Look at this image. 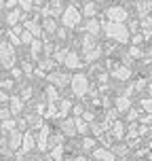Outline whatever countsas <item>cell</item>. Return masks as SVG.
I'll return each mask as SVG.
<instances>
[{
	"label": "cell",
	"mask_w": 152,
	"mask_h": 161,
	"mask_svg": "<svg viewBox=\"0 0 152 161\" xmlns=\"http://www.w3.org/2000/svg\"><path fill=\"white\" fill-rule=\"evenodd\" d=\"M93 2H97V0H93Z\"/></svg>",
	"instance_id": "cell-46"
},
{
	"label": "cell",
	"mask_w": 152,
	"mask_h": 161,
	"mask_svg": "<svg viewBox=\"0 0 152 161\" xmlns=\"http://www.w3.org/2000/svg\"><path fill=\"white\" fill-rule=\"evenodd\" d=\"M32 146H34V138L30 136V134H28V136H24V151H30Z\"/></svg>",
	"instance_id": "cell-27"
},
{
	"label": "cell",
	"mask_w": 152,
	"mask_h": 161,
	"mask_svg": "<svg viewBox=\"0 0 152 161\" xmlns=\"http://www.w3.org/2000/svg\"><path fill=\"white\" fill-rule=\"evenodd\" d=\"M24 28L28 30V32H32V34H34V38H38V36H42V32H45V30H42V25H40L38 21H34V19H30V21H25V24H24Z\"/></svg>",
	"instance_id": "cell-8"
},
{
	"label": "cell",
	"mask_w": 152,
	"mask_h": 161,
	"mask_svg": "<svg viewBox=\"0 0 152 161\" xmlns=\"http://www.w3.org/2000/svg\"><path fill=\"white\" fill-rule=\"evenodd\" d=\"M61 127H64L66 134H74V121H72V119H66Z\"/></svg>",
	"instance_id": "cell-25"
},
{
	"label": "cell",
	"mask_w": 152,
	"mask_h": 161,
	"mask_svg": "<svg viewBox=\"0 0 152 161\" xmlns=\"http://www.w3.org/2000/svg\"><path fill=\"white\" fill-rule=\"evenodd\" d=\"M102 30L108 38L116 40V42H129V28L125 24H112V21H102Z\"/></svg>",
	"instance_id": "cell-1"
},
{
	"label": "cell",
	"mask_w": 152,
	"mask_h": 161,
	"mask_svg": "<svg viewBox=\"0 0 152 161\" xmlns=\"http://www.w3.org/2000/svg\"><path fill=\"white\" fill-rule=\"evenodd\" d=\"M2 127H4V129H13V127H15V123H13L11 119H7L4 123H2Z\"/></svg>",
	"instance_id": "cell-36"
},
{
	"label": "cell",
	"mask_w": 152,
	"mask_h": 161,
	"mask_svg": "<svg viewBox=\"0 0 152 161\" xmlns=\"http://www.w3.org/2000/svg\"><path fill=\"white\" fill-rule=\"evenodd\" d=\"M19 140H21V138H19V134H15V131H13V134H11V146H17V144H19Z\"/></svg>",
	"instance_id": "cell-32"
},
{
	"label": "cell",
	"mask_w": 152,
	"mask_h": 161,
	"mask_svg": "<svg viewBox=\"0 0 152 161\" xmlns=\"http://www.w3.org/2000/svg\"><path fill=\"white\" fill-rule=\"evenodd\" d=\"M53 66V59H45V62H40V68H45V70H49Z\"/></svg>",
	"instance_id": "cell-33"
},
{
	"label": "cell",
	"mask_w": 152,
	"mask_h": 161,
	"mask_svg": "<svg viewBox=\"0 0 152 161\" xmlns=\"http://www.w3.org/2000/svg\"><path fill=\"white\" fill-rule=\"evenodd\" d=\"M17 4H19V0H7V2H4V7H7V11H11V8H15Z\"/></svg>",
	"instance_id": "cell-31"
},
{
	"label": "cell",
	"mask_w": 152,
	"mask_h": 161,
	"mask_svg": "<svg viewBox=\"0 0 152 161\" xmlns=\"http://www.w3.org/2000/svg\"><path fill=\"white\" fill-rule=\"evenodd\" d=\"M82 17H87V19H93V17H95V2H93V0L85 2V7H82Z\"/></svg>",
	"instance_id": "cell-13"
},
{
	"label": "cell",
	"mask_w": 152,
	"mask_h": 161,
	"mask_svg": "<svg viewBox=\"0 0 152 161\" xmlns=\"http://www.w3.org/2000/svg\"><path fill=\"white\" fill-rule=\"evenodd\" d=\"M123 131H125V129H123V123H114V136H123Z\"/></svg>",
	"instance_id": "cell-29"
},
{
	"label": "cell",
	"mask_w": 152,
	"mask_h": 161,
	"mask_svg": "<svg viewBox=\"0 0 152 161\" xmlns=\"http://www.w3.org/2000/svg\"><path fill=\"white\" fill-rule=\"evenodd\" d=\"M148 11H152V0H137V13L144 17Z\"/></svg>",
	"instance_id": "cell-15"
},
{
	"label": "cell",
	"mask_w": 152,
	"mask_h": 161,
	"mask_svg": "<svg viewBox=\"0 0 152 161\" xmlns=\"http://www.w3.org/2000/svg\"><path fill=\"white\" fill-rule=\"evenodd\" d=\"M129 106H131V102H129L127 96H120L118 100H116V108H118V110H127Z\"/></svg>",
	"instance_id": "cell-20"
},
{
	"label": "cell",
	"mask_w": 152,
	"mask_h": 161,
	"mask_svg": "<svg viewBox=\"0 0 152 161\" xmlns=\"http://www.w3.org/2000/svg\"><path fill=\"white\" fill-rule=\"evenodd\" d=\"M129 53H131L133 57H139V55H142V51H139L137 47H131V49H129Z\"/></svg>",
	"instance_id": "cell-35"
},
{
	"label": "cell",
	"mask_w": 152,
	"mask_h": 161,
	"mask_svg": "<svg viewBox=\"0 0 152 161\" xmlns=\"http://www.w3.org/2000/svg\"><path fill=\"white\" fill-rule=\"evenodd\" d=\"M53 157H55V159H59V157H61V146H57L55 151H53Z\"/></svg>",
	"instance_id": "cell-37"
},
{
	"label": "cell",
	"mask_w": 152,
	"mask_h": 161,
	"mask_svg": "<svg viewBox=\"0 0 152 161\" xmlns=\"http://www.w3.org/2000/svg\"><path fill=\"white\" fill-rule=\"evenodd\" d=\"M82 53H85V59H87V62H93V59H97V57L102 55V49H99V47H93V49L82 51Z\"/></svg>",
	"instance_id": "cell-16"
},
{
	"label": "cell",
	"mask_w": 152,
	"mask_h": 161,
	"mask_svg": "<svg viewBox=\"0 0 152 161\" xmlns=\"http://www.w3.org/2000/svg\"><path fill=\"white\" fill-rule=\"evenodd\" d=\"M0 102H7V96H4L2 91H0Z\"/></svg>",
	"instance_id": "cell-42"
},
{
	"label": "cell",
	"mask_w": 152,
	"mask_h": 161,
	"mask_svg": "<svg viewBox=\"0 0 152 161\" xmlns=\"http://www.w3.org/2000/svg\"><path fill=\"white\" fill-rule=\"evenodd\" d=\"M0 64L4 66V68H11V70H13V64H15L13 45L7 42V40H0Z\"/></svg>",
	"instance_id": "cell-2"
},
{
	"label": "cell",
	"mask_w": 152,
	"mask_h": 161,
	"mask_svg": "<svg viewBox=\"0 0 152 161\" xmlns=\"http://www.w3.org/2000/svg\"><path fill=\"white\" fill-rule=\"evenodd\" d=\"M4 2H7V0H0V4H4Z\"/></svg>",
	"instance_id": "cell-43"
},
{
	"label": "cell",
	"mask_w": 152,
	"mask_h": 161,
	"mask_svg": "<svg viewBox=\"0 0 152 161\" xmlns=\"http://www.w3.org/2000/svg\"><path fill=\"white\" fill-rule=\"evenodd\" d=\"M66 55H68V49H55V53H53L55 62H64Z\"/></svg>",
	"instance_id": "cell-22"
},
{
	"label": "cell",
	"mask_w": 152,
	"mask_h": 161,
	"mask_svg": "<svg viewBox=\"0 0 152 161\" xmlns=\"http://www.w3.org/2000/svg\"><path fill=\"white\" fill-rule=\"evenodd\" d=\"M32 42H34V34L28 32L24 28V32H21V45H32Z\"/></svg>",
	"instance_id": "cell-21"
},
{
	"label": "cell",
	"mask_w": 152,
	"mask_h": 161,
	"mask_svg": "<svg viewBox=\"0 0 152 161\" xmlns=\"http://www.w3.org/2000/svg\"><path fill=\"white\" fill-rule=\"evenodd\" d=\"M150 146H152V144H150Z\"/></svg>",
	"instance_id": "cell-47"
},
{
	"label": "cell",
	"mask_w": 152,
	"mask_h": 161,
	"mask_svg": "<svg viewBox=\"0 0 152 161\" xmlns=\"http://www.w3.org/2000/svg\"><path fill=\"white\" fill-rule=\"evenodd\" d=\"M142 40H144V36H142V34H137L135 38H133V42H135V45H139V42H142Z\"/></svg>",
	"instance_id": "cell-40"
},
{
	"label": "cell",
	"mask_w": 152,
	"mask_h": 161,
	"mask_svg": "<svg viewBox=\"0 0 152 161\" xmlns=\"http://www.w3.org/2000/svg\"><path fill=\"white\" fill-rule=\"evenodd\" d=\"M72 91H74V96H85L87 93V89H89V80H87V74H82V72H76L72 76Z\"/></svg>",
	"instance_id": "cell-4"
},
{
	"label": "cell",
	"mask_w": 152,
	"mask_h": 161,
	"mask_svg": "<svg viewBox=\"0 0 152 161\" xmlns=\"http://www.w3.org/2000/svg\"><path fill=\"white\" fill-rule=\"evenodd\" d=\"M42 49H45V45L40 42V38H34V42L30 45V51H32V55L36 57V55L40 53V51H42Z\"/></svg>",
	"instance_id": "cell-19"
},
{
	"label": "cell",
	"mask_w": 152,
	"mask_h": 161,
	"mask_svg": "<svg viewBox=\"0 0 152 161\" xmlns=\"http://www.w3.org/2000/svg\"><path fill=\"white\" fill-rule=\"evenodd\" d=\"M49 80H51L53 85L57 83L59 87H61V85H68V83H72V79H70L68 74H64V72H51V74H49Z\"/></svg>",
	"instance_id": "cell-7"
},
{
	"label": "cell",
	"mask_w": 152,
	"mask_h": 161,
	"mask_svg": "<svg viewBox=\"0 0 152 161\" xmlns=\"http://www.w3.org/2000/svg\"><path fill=\"white\" fill-rule=\"evenodd\" d=\"M42 30H45L47 34H55L59 28H57V21L53 19V17H47V19L42 21Z\"/></svg>",
	"instance_id": "cell-12"
},
{
	"label": "cell",
	"mask_w": 152,
	"mask_h": 161,
	"mask_svg": "<svg viewBox=\"0 0 152 161\" xmlns=\"http://www.w3.org/2000/svg\"><path fill=\"white\" fill-rule=\"evenodd\" d=\"M55 36H57V38H59V40H64L66 36H68V34H66V30H64V28H59V30H57V32H55Z\"/></svg>",
	"instance_id": "cell-34"
},
{
	"label": "cell",
	"mask_w": 152,
	"mask_h": 161,
	"mask_svg": "<svg viewBox=\"0 0 152 161\" xmlns=\"http://www.w3.org/2000/svg\"><path fill=\"white\" fill-rule=\"evenodd\" d=\"M64 66H66V68H78V66H80L78 53H76V51H70V49H68V55H66V59H64Z\"/></svg>",
	"instance_id": "cell-9"
},
{
	"label": "cell",
	"mask_w": 152,
	"mask_h": 161,
	"mask_svg": "<svg viewBox=\"0 0 152 161\" xmlns=\"http://www.w3.org/2000/svg\"><path fill=\"white\" fill-rule=\"evenodd\" d=\"M150 17H152V11H150Z\"/></svg>",
	"instance_id": "cell-44"
},
{
	"label": "cell",
	"mask_w": 152,
	"mask_h": 161,
	"mask_svg": "<svg viewBox=\"0 0 152 161\" xmlns=\"http://www.w3.org/2000/svg\"><path fill=\"white\" fill-rule=\"evenodd\" d=\"M34 2L36 0H19V7H21V11H30L34 7Z\"/></svg>",
	"instance_id": "cell-28"
},
{
	"label": "cell",
	"mask_w": 152,
	"mask_h": 161,
	"mask_svg": "<svg viewBox=\"0 0 152 161\" xmlns=\"http://www.w3.org/2000/svg\"><path fill=\"white\" fill-rule=\"evenodd\" d=\"M150 161H152V155H150Z\"/></svg>",
	"instance_id": "cell-45"
},
{
	"label": "cell",
	"mask_w": 152,
	"mask_h": 161,
	"mask_svg": "<svg viewBox=\"0 0 152 161\" xmlns=\"http://www.w3.org/2000/svg\"><path fill=\"white\" fill-rule=\"evenodd\" d=\"M47 97L51 100V104L57 100V89H55V85H49V87H47Z\"/></svg>",
	"instance_id": "cell-23"
},
{
	"label": "cell",
	"mask_w": 152,
	"mask_h": 161,
	"mask_svg": "<svg viewBox=\"0 0 152 161\" xmlns=\"http://www.w3.org/2000/svg\"><path fill=\"white\" fill-rule=\"evenodd\" d=\"M97 47L95 45V36H91V34H85V38H82V51H87V49H93Z\"/></svg>",
	"instance_id": "cell-17"
},
{
	"label": "cell",
	"mask_w": 152,
	"mask_h": 161,
	"mask_svg": "<svg viewBox=\"0 0 152 161\" xmlns=\"http://www.w3.org/2000/svg\"><path fill=\"white\" fill-rule=\"evenodd\" d=\"M11 110H13V113H19V110H21V100H19V97H13V100H11Z\"/></svg>",
	"instance_id": "cell-26"
},
{
	"label": "cell",
	"mask_w": 152,
	"mask_h": 161,
	"mask_svg": "<svg viewBox=\"0 0 152 161\" xmlns=\"http://www.w3.org/2000/svg\"><path fill=\"white\" fill-rule=\"evenodd\" d=\"M82 146H85V148H91V146H93V140H89V138H85V142H82Z\"/></svg>",
	"instance_id": "cell-38"
},
{
	"label": "cell",
	"mask_w": 152,
	"mask_h": 161,
	"mask_svg": "<svg viewBox=\"0 0 152 161\" xmlns=\"http://www.w3.org/2000/svg\"><path fill=\"white\" fill-rule=\"evenodd\" d=\"M112 74L116 79H129L131 76V68H127V66H116L112 70Z\"/></svg>",
	"instance_id": "cell-14"
},
{
	"label": "cell",
	"mask_w": 152,
	"mask_h": 161,
	"mask_svg": "<svg viewBox=\"0 0 152 161\" xmlns=\"http://www.w3.org/2000/svg\"><path fill=\"white\" fill-rule=\"evenodd\" d=\"M99 30H102V21L99 19H87V34H91V36H97L99 34Z\"/></svg>",
	"instance_id": "cell-10"
},
{
	"label": "cell",
	"mask_w": 152,
	"mask_h": 161,
	"mask_svg": "<svg viewBox=\"0 0 152 161\" xmlns=\"http://www.w3.org/2000/svg\"><path fill=\"white\" fill-rule=\"evenodd\" d=\"M19 19H21V8H11V11H7V15H4V24L8 28H15L19 24Z\"/></svg>",
	"instance_id": "cell-6"
},
{
	"label": "cell",
	"mask_w": 152,
	"mask_h": 161,
	"mask_svg": "<svg viewBox=\"0 0 152 161\" xmlns=\"http://www.w3.org/2000/svg\"><path fill=\"white\" fill-rule=\"evenodd\" d=\"M142 106L148 110V114H152V100H142Z\"/></svg>",
	"instance_id": "cell-30"
},
{
	"label": "cell",
	"mask_w": 152,
	"mask_h": 161,
	"mask_svg": "<svg viewBox=\"0 0 152 161\" xmlns=\"http://www.w3.org/2000/svg\"><path fill=\"white\" fill-rule=\"evenodd\" d=\"M93 155H95L97 159H104V161H112V159H114V155H112V153H108V151H104V148H97Z\"/></svg>",
	"instance_id": "cell-18"
},
{
	"label": "cell",
	"mask_w": 152,
	"mask_h": 161,
	"mask_svg": "<svg viewBox=\"0 0 152 161\" xmlns=\"http://www.w3.org/2000/svg\"><path fill=\"white\" fill-rule=\"evenodd\" d=\"M106 17L112 24H125L129 19V13H127V8H123V7H110L106 11Z\"/></svg>",
	"instance_id": "cell-5"
},
{
	"label": "cell",
	"mask_w": 152,
	"mask_h": 161,
	"mask_svg": "<svg viewBox=\"0 0 152 161\" xmlns=\"http://www.w3.org/2000/svg\"><path fill=\"white\" fill-rule=\"evenodd\" d=\"M47 134H49V129L47 127H42V134H40V140H38V146L45 151L47 148Z\"/></svg>",
	"instance_id": "cell-24"
},
{
	"label": "cell",
	"mask_w": 152,
	"mask_h": 161,
	"mask_svg": "<svg viewBox=\"0 0 152 161\" xmlns=\"http://www.w3.org/2000/svg\"><path fill=\"white\" fill-rule=\"evenodd\" d=\"M80 19H82V13H80V11L74 7V4L66 7L64 15H61V24H64L66 28H76V25L80 24Z\"/></svg>",
	"instance_id": "cell-3"
},
{
	"label": "cell",
	"mask_w": 152,
	"mask_h": 161,
	"mask_svg": "<svg viewBox=\"0 0 152 161\" xmlns=\"http://www.w3.org/2000/svg\"><path fill=\"white\" fill-rule=\"evenodd\" d=\"M76 125H78V129H80V131H85V129H87V125H85V121H78Z\"/></svg>",
	"instance_id": "cell-39"
},
{
	"label": "cell",
	"mask_w": 152,
	"mask_h": 161,
	"mask_svg": "<svg viewBox=\"0 0 152 161\" xmlns=\"http://www.w3.org/2000/svg\"><path fill=\"white\" fill-rule=\"evenodd\" d=\"M13 76H21V70L19 68H13Z\"/></svg>",
	"instance_id": "cell-41"
},
{
	"label": "cell",
	"mask_w": 152,
	"mask_h": 161,
	"mask_svg": "<svg viewBox=\"0 0 152 161\" xmlns=\"http://www.w3.org/2000/svg\"><path fill=\"white\" fill-rule=\"evenodd\" d=\"M21 32H24V30H21V28H19V25H15V28H11V30H8V40H11V45H19V42H21Z\"/></svg>",
	"instance_id": "cell-11"
}]
</instances>
